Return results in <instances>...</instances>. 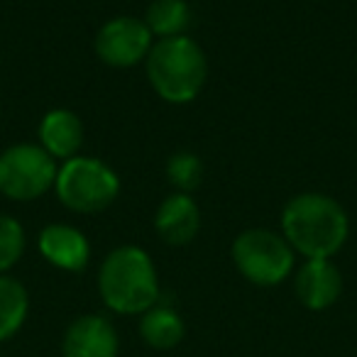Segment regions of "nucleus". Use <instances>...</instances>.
<instances>
[{
  "mask_svg": "<svg viewBox=\"0 0 357 357\" xmlns=\"http://www.w3.org/2000/svg\"><path fill=\"white\" fill-rule=\"evenodd\" d=\"M282 230L294 252L306 259H331L345 245L350 233L347 213L326 194H298L282 213Z\"/></svg>",
  "mask_w": 357,
  "mask_h": 357,
  "instance_id": "nucleus-1",
  "label": "nucleus"
},
{
  "mask_svg": "<svg viewBox=\"0 0 357 357\" xmlns=\"http://www.w3.org/2000/svg\"><path fill=\"white\" fill-rule=\"evenodd\" d=\"M103 303L120 316H142L159 301V279L154 262L137 245L110 250L98 272Z\"/></svg>",
  "mask_w": 357,
  "mask_h": 357,
  "instance_id": "nucleus-2",
  "label": "nucleus"
},
{
  "mask_svg": "<svg viewBox=\"0 0 357 357\" xmlns=\"http://www.w3.org/2000/svg\"><path fill=\"white\" fill-rule=\"evenodd\" d=\"M144 64L154 93L174 105L191 103L201 93L208 76L204 50L186 35L154 42Z\"/></svg>",
  "mask_w": 357,
  "mask_h": 357,
  "instance_id": "nucleus-3",
  "label": "nucleus"
},
{
  "mask_svg": "<svg viewBox=\"0 0 357 357\" xmlns=\"http://www.w3.org/2000/svg\"><path fill=\"white\" fill-rule=\"evenodd\" d=\"M56 199L76 213H100L120 194V178L105 162L93 157H71L56 172Z\"/></svg>",
  "mask_w": 357,
  "mask_h": 357,
  "instance_id": "nucleus-4",
  "label": "nucleus"
},
{
  "mask_svg": "<svg viewBox=\"0 0 357 357\" xmlns=\"http://www.w3.org/2000/svg\"><path fill=\"white\" fill-rule=\"evenodd\" d=\"M233 262L248 282L257 287H277L294 272V248L284 235L267 228H250L233 243Z\"/></svg>",
  "mask_w": 357,
  "mask_h": 357,
  "instance_id": "nucleus-5",
  "label": "nucleus"
},
{
  "mask_svg": "<svg viewBox=\"0 0 357 357\" xmlns=\"http://www.w3.org/2000/svg\"><path fill=\"white\" fill-rule=\"evenodd\" d=\"M59 164L42 144H13L0 152V194L10 201H35L54 189Z\"/></svg>",
  "mask_w": 357,
  "mask_h": 357,
  "instance_id": "nucleus-6",
  "label": "nucleus"
},
{
  "mask_svg": "<svg viewBox=\"0 0 357 357\" xmlns=\"http://www.w3.org/2000/svg\"><path fill=\"white\" fill-rule=\"evenodd\" d=\"M154 45V37L144 20L132 15H120L108 20L96 35V56L103 64L115 69H130L147 59L149 50Z\"/></svg>",
  "mask_w": 357,
  "mask_h": 357,
  "instance_id": "nucleus-7",
  "label": "nucleus"
},
{
  "mask_svg": "<svg viewBox=\"0 0 357 357\" xmlns=\"http://www.w3.org/2000/svg\"><path fill=\"white\" fill-rule=\"evenodd\" d=\"M118 331L108 318L98 313L79 316L66 328L64 340H61L64 357H118Z\"/></svg>",
  "mask_w": 357,
  "mask_h": 357,
  "instance_id": "nucleus-8",
  "label": "nucleus"
},
{
  "mask_svg": "<svg viewBox=\"0 0 357 357\" xmlns=\"http://www.w3.org/2000/svg\"><path fill=\"white\" fill-rule=\"evenodd\" d=\"M294 291L308 311H326L342 294L340 269L331 259H306L296 272Z\"/></svg>",
  "mask_w": 357,
  "mask_h": 357,
  "instance_id": "nucleus-9",
  "label": "nucleus"
},
{
  "mask_svg": "<svg viewBox=\"0 0 357 357\" xmlns=\"http://www.w3.org/2000/svg\"><path fill=\"white\" fill-rule=\"evenodd\" d=\"M40 252L52 267L61 272H81L91 259V245L79 228L66 223H52L40 233Z\"/></svg>",
  "mask_w": 357,
  "mask_h": 357,
  "instance_id": "nucleus-10",
  "label": "nucleus"
},
{
  "mask_svg": "<svg viewBox=\"0 0 357 357\" xmlns=\"http://www.w3.org/2000/svg\"><path fill=\"white\" fill-rule=\"evenodd\" d=\"M201 211L191 194H172L159 204L154 213V230L167 245H189L199 235Z\"/></svg>",
  "mask_w": 357,
  "mask_h": 357,
  "instance_id": "nucleus-11",
  "label": "nucleus"
},
{
  "mask_svg": "<svg viewBox=\"0 0 357 357\" xmlns=\"http://www.w3.org/2000/svg\"><path fill=\"white\" fill-rule=\"evenodd\" d=\"M40 144L54 159L76 157V152L84 144V123L69 108H54L42 118L40 123Z\"/></svg>",
  "mask_w": 357,
  "mask_h": 357,
  "instance_id": "nucleus-12",
  "label": "nucleus"
},
{
  "mask_svg": "<svg viewBox=\"0 0 357 357\" xmlns=\"http://www.w3.org/2000/svg\"><path fill=\"white\" fill-rule=\"evenodd\" d=\"M184 318L178 316L172 306L157 301L152 308L142 313L139 318V335L154 350H172L184 340Z\"/></svg>",
  "mask_w": 357,
  "mask_h": 357,
  "instance_id": "nucleus-13",
  "label": "nucleus"
},
{
  "mask_svg": "<svg viewBox=\"0 0 357 357\" xmlns=\"http://www.w3.org/2000/svg\"><path fill=\"white\" fill-rule=\"evenodd\" d=\"M144 25L149 27L152 37L169 40V37L184 35L191 25V8L186 0H154L147 8Z\"/></svg>",
  "mask_w": 357,
  "mask_h": 357,
  "instance_id": "nucleus-14",
  "label": "nucleus"
},
{
  "mask_svg": "<svg viewBox=\"0 0 357 357\" xmlns=\"http://www.w3.org/2000/svg\"><path fill=\"white\" fill-rule=\"evenodd\" d=\"M27 311H30L27 289L17 279L0 274V342L20 331Z\"/></svg>",
  "mask_w": 357,
  "mask_h": 357,
  "instance_id": "nucleus-15",
  "label": "nucleus"
},
{
  "mask_svg": "<svg viewBox=\"0 0 357 357\" xmlns=\"http://www.w3.org/2000/svg\"><path fill=\"white\" fill-rule=\"evenodd\" d=\"M167 178L178 194H194L204 181V162L194 152H176L167 162Z\"/></svg>",
  "mask_w": 357,
  "mask_h": 357,
  "instance_id": "nucleus-16",
  "label": "nucleus"
},
{
  "mask_svg": "<svg viewBox=\"0 0 357 357\" xmlns=\"http://www.w3.org/2000/svg\"><path fill=\"white\" fill-rule=\"evenodd\" d=\"M25 255V228L13 215H0V274L13 269Z\"/></svg>",
  "mask_w": 357,
  "mask_h": 357,
  "instance_id": "nucleus-17",
  "label": "nucleus"
}]
</instances>
